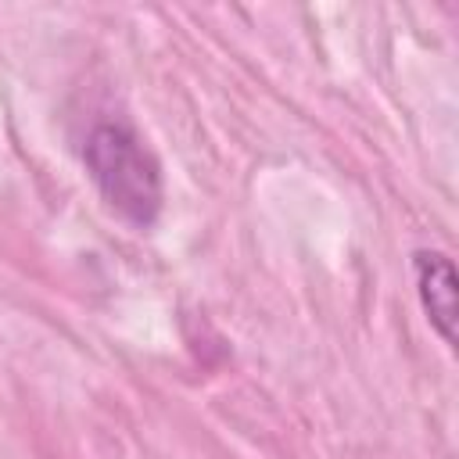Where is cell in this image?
Segmentation results:
<instances>
[{
  "instance_id": "6da1fadb",
  "label": "cell",
  "mask_w": 459,
  "mask_h": 459,
  "mask_svg": "<svg viewBox=\"0 0 459 459\" xmlns=\"http://www.w3.org/2000/svg\"><path fill=\"white\" fill-rule=\"evenodd\" d=\"M82 161L111 212H118L136 230L158 222L165 201L161 165L129 122H97L86 133Z\"/></svg>"
},
{
  "instance_id": "7a4b0ae2",
  "label": "cell",
  "mask_w": 459,
  "mask_h": 459,
  "mask_svg": "<svg viewBox=\"0 0 459 459\" xmlns=\"http://www.w3.org/2000/svg\"><path fill=\"white\" fill-rule=\"evenodd\" d=\"M412 276H416V294L420 305L434 326V333L455 348V319H459V280H455V265L445 251H416L412 255Z\"/></svg>"
}]
</instances>
